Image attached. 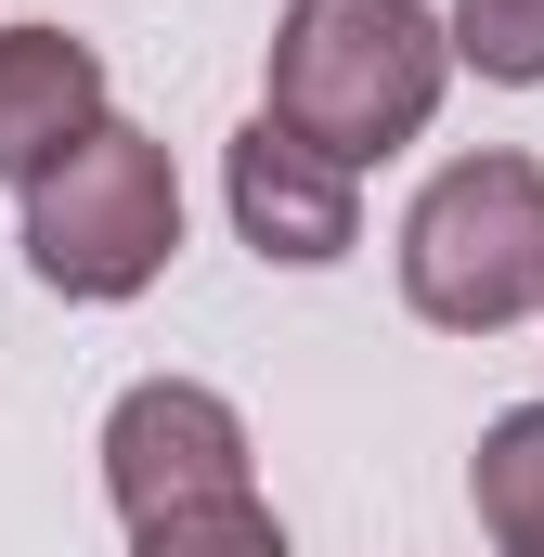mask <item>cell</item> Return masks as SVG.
Masks as SVG:
<instances>
[{
	"label": "cell",
	"instance_id": "1",
	"mask_svg": "<svg viewBox=\"0 0 544 557\" xmlns=\"http://www.w3.org/2000/svg\"><path fill=\"white\" fill-rule=\"evenodd\" d=\"M441 78H454V39H441L428 0H298L272 26V104L260 117L363 182L376 156H403L441 117Z\"/></svg>",
	"mask_w": 544,
	"mask_h": 557
},
{
	"label": "cell",
	"instance_id": "2",
	"mask_svg": "<svg viewBox=\"0 0 544 557\" xmlns=\"http://www.w3.org/2000/svg\"><path fill=\"white\" fill-rule=\"evenodd\" d=\"M182 247V169L131 117H91L26 182V273L52 298H143Z\"/></svg>",
	"mask_w": 544,
	"mask_h": 557
},
{
	"label": "cell",
	"instance_id": "3",
	"mask_svg": "<svg viewBox=\"0 0 544 557\" xmlns=\"http://www.w3.org/2000/svg\"><path fill=\"white\" fill-rule=\"evenodd\" d=\"M403 298L441 337H506L544 311V156H454L403 221Z\"/></svg>",
	"mask_w": 544,
	"mask_h": 557
},
{
	"label": "cell",
	"instance_id": "4",
	"mask_svg": "<svg viewBox=\"0 0 544 557\" xmlns=\"http://www.w3.org/2000/svg\"><path fill=\"white\" fill-rule=\"evenodd\" d=\"M104 493H118V519H169V506H221V493H247V416L221 403V389H195V376H143L118 389V416H104Z\"/></svg>",
	"mask_w": 544,
	"mask_h": 557
},
{
	"label": "cell",
	"instance_id": "5",
	"mask_svg": "<svg viewBox=\"0 0 544 557\" xmlns=\"http://www.w3.org/2000/svg\"><path fill=\"white\" fill-rule=\"evenodd\" d=\"M221 195H234V234H247L260 260H285V273H324V260L363 247V182H350L337 156H311L298 131H272V117L234 131Z\"/></svg>",
	"mask_w": 544,
	"mask_h": 557
},
{
	"label": "cell",
	"instance_id": "6",
	"mask_svg": "<svg viewBox=\"0 0 544 557\" xmlns=\"http://www.w3.org/2000/svg\"><path fill=\"white\" fill-rule=\"evenodd\" d=\"M91 117H118L104 52L65 39V26H0V182H39Z\"/></svg>",
	"mask_w": 544,
	"mask_h": 557
},
{
	"label": "cell",
	"instance_id": "7",
	"mask_svg": "<svg viewBox=\"0 0 544 557\" xmlns=\"http://www.w3.org/2000/svg\"><path fill=\"white\" fill-rule=\"evenodd\" d=\"M467 493H480V532L506 557H544V403H506V416L480 428Z\"/></svg>",
	"mask_w": 544,
	"mask_h": 557
},
{
	"label": "cell",
	"instance_id": "8",
	"mask_svg": "<svg viewBox=\"0 0 544 557\" xmlns=\"http://www.w3.org/2000/svg\"><path fill=\"white\" fill-rule=\"evenodd\" d=\"M131 557H298V545H285V519H272L260 493H221V506H169V519H143Z\"/></svg>",
	"mask_w": 544,
	"mask_h": 557
},
{
	"label": "cell",
	"instance_id": "9",
	"mask_svg": "<svg viewBox=\"0 0 544 557\" xmlns=\"http://www.w3.org/2000/svg\"><path fill=\"white\" fill-rule=\"evenodd\" d=\"M454 65H480L493 91H544V0H454Z\"/></svg>",
	"mask_w": 544,
	"mask_h": 557
}]
</instances>
